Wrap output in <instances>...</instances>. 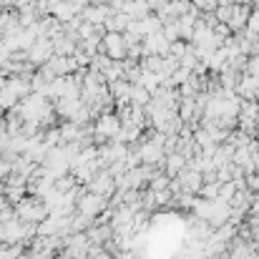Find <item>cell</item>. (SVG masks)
Returning <instances> with one entry per match:
<instances>
[{"mask_svg":"<svg viewBox=\"0 0 259 259\" xmlns=\"http://www.w3.org/2000/svg\"><path fill=\"white\" fill-rule=\"evenodd\" d=\"M53 56H56V51H53V40H48V38H38V40H35V46L28 51V63H33V66L43 68Z\"/></svg>","mask_w":259,"mask_h":259,"instance_id":"3957f363","label":"cell"},{"mask_svg":"<svg viewBox=\"0 0 259 259\" xmlns=\"http://www.w3.org/2000/svg\"><path fill=\"white\" fill-rule=\"evenodd\" d=\"M51 15H53L56 20H61V23L66 25V23H71L73 18H78L81 13H78V10H76V8H73L71 3H66V0H58V3L53 5V10H51Z\"/></svg>","mask_w":259,"mask_h":259,"instance_id":"9c48e42d","label":"cell"},{"mask_svg":"<svg viewBox=\"0 0 259 259\" xmlns=\"http://www.w3.org/2000/svg\"><path fill=\"white\" fill-rule=\"evenodd\" d=\"M151 103V93L146 91L144 86H134L131 88V106H141V108H146Z\"/></svg>","mask_w":259,"mask_h":259,"instance_id":"5bb4252c","label":"cell"},{"mask_svg":"<svg viewBox=\"0 0 259 259\" xmlns=\"http://www.w3.org/2000/svg\"><path fill=\"white\" fill-rule=\"evenodd\" d=\"M113 15V10L108 8V5H88L86 10L81 13V18L86 20V23H91V25H106V20Z\"/></svg>","mask_w":259,"mask_h":259,"instance_id":"ba28073f","label":"cell"},{"mask_svg":"<svg viewBox=\"0 0 259 259\" xmlns=\"http://www.w3.org/2000/svg\"><path fill=\"white\" fill-rule=\"evenodd\" d=\"M247 30H249V33H254V35H259V10L257 8H254V10H252V15H249Z\"/></svg>","mask_w":259,"mask_h":259,"instance_id":"ac0fdd59","label":"cell"},{"mask_svg":"<svg viewBox=\"0 0 259 259\" xmlns=\"http://www.w3.org/2000/svg\"><path fill=\"white\" fill-rule=\"evenodd\" d=\"M146 3H149V5H151V10H154V13H156V10H159V8H164V5H169V3H171V0H146Z\"/></svg>","mask_w":259,"mask_h":259,"instance_id":"ffe728a7","label":"cell"},{"mask_svg":"<svg viewBox=\"0 0 259 259\" xmlns=\"http://www.w3.org/2000/svg\"><path fill=\"white\" fill-rule=\"evenodd\" d=\"M252 5L249 3H234V13H232V20H229V30L232 33H242L249 23V15H252Z\"/></svg>","mask_w":259,"mask_h":259,"instance_id":"52a82bcc","label":"cell"},{"mask_svg":"<svg viewBox=\"0 0 259 259\" xmlns=\"http://www.w3.org/2000/svg\"><path fill=\"white\" fill-rule=\"evenodd\" d=\"M0 5H13V0H0Z\"/></svg>","mask_w":259,"mask_h":259,"instance_id":"44dd1931","label":"cell"},{"mask_svg":"<svg viewBox=\"0 0 259 259\" xmlns=\"http://www.w3.org/2000/svg\"><path fill=\"white\" fill-rule=\"evenodd\" d=\"M66 3H71V5H73V8L78 10V13H83L88 5H91V0H66Z\"/></svg>","mask_w":259,"mask_h":259,"instance_id":"d6986e66","label":"cell"},{"mask_svg":"<svg viewBox=\"0 0 259 259\" xmlns=\"http://www.w3.org/2000/svg\"><path fill=\"white\" fill-rule=\"evenodd\" d=\"M232 3H242V0H232Z\"/></svg>","mask_w":259,"mask_h":259,"instance_id":"7402d4cb","label":"cell"},{"mask_svg":"<svg viewBox=\"0 0 259 259\" xmlns=\"http://www.w3.org/2000/svg\"><path fill=\"white\" fill-rule=\"evenodd\" d=\"M46 68H51L56 78H66V76H73L78 71V63H76L73 56H53L46 63Z\"/></svg>","mask_w":259,"mask_h":259,"instance_id":"277c9868","label":"cell"},{"mask_svg":"<svg viewBox=\"0 0 259 259\" xmlns=\"http://www.w3.org/2000/svg\"><path fill=\"white\" fill-rule=\"evenodd\" d=\"M134 20L126 15V13H113L108 20H106V33H126L128 30V25H131Z\"/></svg>","mask_w":259,"mask_h":259,"instance_id":"7c38bea8","label":"cell"},{"mask_svg":"<svg viewBox=\"0 0 259 259\" xmlns=\"http://www.w3.org/2000/svg\"><path fill=\"white\" fill-rule=\"evenodd\" d=\"M118 131H121V118L116 113H103V116H98V121L93 126V139L98 144H106L108 139H116Z\"/></svg>","mask_w":259,"mask_h":259,"instance_id":"6da1fadb","label":"cell"},{"mask_svg":"<svg viewBox=\"0 0 259 259\" xmlns=\"http://www.w3.org/2000/svg\"><path fill=\"white\" fill-rule=\"evenodd\" d=\"M101 53L108 56L111 61H126L128 46H126L123 33H106L103 40H101Z\"/></svg>","mask_w":259,"mask_h":259,"instance_id":"7a4b0ae2","label":"cell"},{"mask_svg":"<svg viewBox=\"0 0 259 259\" xmlns=\"http://www.w3.org/2000/svg\"><path fill=\"white\" fill-rule=\"evenodd\" d=\"M76 48H78V43H76L73 38H68L66 33L58 35V38L53 40V51H56V56H76Z\"/></svg>","mask_w":259,"mask_h":259,"instance_id":"4fadbf2b","label":"cell"},{"mask_svg":"<svg viewBox=\"0 0 259 259\" xmlns=\"http://www.w3.org/2000/svg\"><path fill=\"white\" fill-rule=\"evenodd\" d=\"M116 179L111 176L108 171H101V174H96V179L88 184V191L91 194H96V196H103V199H108L113 191H116Z\"/></svg>","mask_w":259,"mask_h":259,"instance_id":"5b68a950","label":"cell"},{"mask_svg":"<svg viewBox=\"0 0 259 259\" xmlns=\"http://www.w3.org/2000/svg\"><path fill=\"white\" fill-rule=\"evenodd\" d=\"M232 13H234V3H229V5H219L217 8V20L222 23V25H229V20H232Z\"/></svg>","mask_w":259,"mask_h":259,"instance_id":"9a60e30c","label":"cell"},{"mask_svg":"<svg viewBox=\"0 0 259 259\" xmlns=\"http://www.w3.org/2000/svg\"><path fill=\"white\" fill-rule=\"evenodd\" d=\"M191 5H194L199 13H217V8H219L217 0H191Z\"/></svg>","mask_w":259,"mask_h":259,"instance_id":"e0dca14e","label":"cell"},{"mask_svg":"<svg viewBox=\"0 0 259 259\" xmlns=\"http://www.w3.org/2000/svg\"><path fill=\"white\" fill-rule=\"evenodd\" d=\"M103 209H106V199H103V196H96V194H91V191L78 201V214H83L88 219L101 217Z\"/></svg>","mask_w":259,"mask_h":259,"instance_id":"8992f818","label":"cell"},{"mask_svg":"<svg viewBox=\"0 0 259 259\" xmlns=\"http://www.w3.org/2000/svg\"><path fill=\"white\" fill-rule=\"evenodd\" d=\"M123 13H126L131 20H144V18H149L154 10H151V5H149L146 0H128V5L123 8Z\"/></svg>","mask_w":259,"mask_h":259,"instance_id":"30bf717a","label":"cell"},{"mask_svg":"<svg viewBox=\"0 0 259 259\" xmlns=\"http://www.w3.org/2000/svg\"><path fill=\"white\" fill-rule=\"evenodd\" d=\"M111 96H113V101L118 103V106H128L131 103V88L134 83H128V81H116V83H111Z\"/></svg>","mask_w":259,"mask_h":259,"instance_id":"8fae6325","label":"cell"},{"mask_svg":"<svg viewBox=\"0 0 259 259\" xmlns=\"http://www.w3.org/2000/svg\"><path fill=\"white\" fill-rule=\"evenodd\" d=\"M191 51V43H184V40H176V43H171V51H169V56H174L176 61H181L186 53Z\"/></svg>","mask_w":259,"mask_h":259,"instance_id":"2e32d148","label":"cell"}]
</instances>
